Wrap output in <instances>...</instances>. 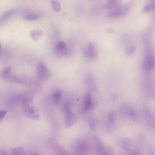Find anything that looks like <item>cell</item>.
Masks as SVG:
<instances>
[{"mask_svg": "<svg viewBox=\"0 0 155 155\" xmlns=\"http://www.w3.org/2000/svg\"><path fill=\"white\" fill-rule=\"evenodd\" d=\"M62 110L64 115L65 126L67 127H71L76 123L77 117L71 110L70 101H67L63 104Z\"/></svg>", "mask_w": 155, "mask_h": 155, "instance_id": "1", "label": "cell"}, {"mask_svg": "<svg viewBox=\"0 0 155 155\" xmlns=\"http://www.w3.org/2000/svg\"><path fill=\"white\" fill-rule=\"evenodd\" d=\"M32 100L25 98L21 103V108L24 115L27 117L34 120L39 119L40 115L36 108L31 104Z\"/></svg>", "mask_w": 155, "mask_h": 155, "instance_id": "2", "label": "cell"}, {"mask_svg": "<svg viewBox=\"0 0 155 155\" xmlns=\"http://www.w3.org/2000/svg\"><path fill=\"white\" fill-rule=\"evenodd\" d=\"M0 75L2 78L9 82L19 84L22 81L21 79L15 74L10 66H7L4 68Z\"/></svg>", "mask_w": 155, "mask_h": 155, "instance_id": "3", "label": "cell"}, {"mask_svg": "<svg viewBox=\"0 0 155 155\" xmlns=\"http://www.w3.org/2000/svg\"><path fill=\"white\" fill-rule=\"evenodd\" d=\"M81 50L84 57L89 60H94L97 56V48L91 42H88L85 46L82 47Z\"/></svg>", "mask_w": 155, "mask_h": 155, "instance_id": "4", "label": "cell"}, {"mask_svg": "<svg viewBox=\"0 0 155 155\" xmlns=\"http://www.w3.org/2000/svg\"><path fill=\"white\" fill-rule=\"evenodd\" d=\"M130 5L126 4L120 5L110 12L107 15L110 18H117L122 17L127 14L130 8Z\"/></svg>", "mask_w": 155, "mask_h": 155, "instance_id": "5", "label": "cell"}, {"mask_svg": "<svg viewBox=\"0 0 155 155\" xmlns=\"http://www.w3.org/2000/svg\"><path fill=\"white\" fill-rule=\"evenodd\" d=\"M89 149V146L85 141L79 140L74 146L73 154L74 155H87Z\"/></svg>", "mask_w": 155, "mask_h": 155, "instance_id": "6", "label": "cell"}, {"mask_svg": "<svg viewBox=\"0 0 155 155\" xmlns=\"http://www.w3.org/2000/svg\"><path fill=\"white\" fill-rule=\"evenodd\" d=\"M51 74L45 65L43 63H39L37 67L36 76L39 80L45 81L51 76Z\"/></svg>", "mask_w": 155, "mask_h": 155, "instance_id": "7", "label": "cell"}, {"mask_svg": "<svg viewBox=\"0 0 155 155\" xmlns=\"http://www.w3.org/2000/svg\"><path fill=\"white\" fill-rule=\"evenodd\" d=\"M155 59L154 54L150 50H148L146 52L144 58L143 66L144 69L147 71L152 70L154 67Z\"/></svg>", "mask_w": 155, "mask_h": 155, "instance_id": "8", "label": "cell"}, {"mask_svg": "<svg viewBox=\"0 0 155 155\" xmlns=\"http://www.w3.org/2000/svg\"><path fill=\"white\" fill-rule=\"evenodd\" d=\"M55 51L58 55L64 56L68 52V48L66 43L63 41H58L55 47Z\"/></svg>", "mask_w": 155, "mask_h": 155, "instance_id": "9", "label": "cell"}, {"mask_svg": "<svg viewBox=\"0 0 155 155\" xmlns=\"http://www.w3.org/2000/svg\"><path fill=\"white\" fill-rule=\"evenodd\" d=\"M82 103V109L84 111L88 110L92 105V96L90 92H87L85 94Z\"/></svg>", "mask_w": 155, "mask_h": 155, "instance_id": "10", "label": "cell"}, {"mask_svg": "<svg viewBox=\"0 0 155 155\" xmlns=\"http://www.w3.org/2000/svg\"><path fill=\"white\" fill-rule=\"evenodd\" d=\"M122 1L120 0H110L108 1L103 6L104 8L106 9L116 8L120 5Z\"/></svg>", "mask_w": 155, "mask_h": 155, "instance_id": "11", "label": "cell"}, {"mask_svg": "<svg viewBox=\"0 0 155 155\" xmlns=\"http://www.w3.org/2000/svg\"><path fill=\"white\" fill-rule=\"evenodd\" d=\"M62 97V92L61 90H58L53 93L52 95V101L54 104L58 105L60 104Z\"/></svg>", "mask_w": 155, "mask_h": 155, "instance_id": "12", "label": "cell"}, {"mask_svg": "<svg viewBox=\"0 0 155 155\" xmlns=\"http://www.w3.org/2000/svg\"><path fill=\"white\" fill-rule=\"evenodd\" d=\"M121 110L124 114L129 116L132 118H136L135 113L134 110L128 106H124L121 108Z\"/></svg>", "mask_w": 155, "mask_h": 155, "instance_id": "13", "label": "cell"}, {"mask_svg": "<svg viewBox=\"0 0 155 155\" xmlns=\"http://www.w3.org/2000/svg\"><path fill=\"white\" fill-rule=\"evenodd\" d=\"M54 151L56 155H70L64 148L58 145L54 146Z\"/></svg>", "mask_w": 155, "mask_h": 155, "instance_id": "14", "label": "cell"}, {"mask_svg": "<svg viewBox=\"0 0 155 155\" xmlns=\"http://www.w3.org/2000/svg\"><path fill=\"white\" fill-rule=\"evenodd\" d=\"M154 10H155V0L148 1L145 5L143 8V11L145 12Z\"/></svg>", "mask_w": 155, "mask_h": 155, "instance_id": "15", "label": "cell"}, {"mask_svg": "<svg viewBox=\"0 0 155 155\" xmlns=\"http://www.w3.org/2000/svg\"><path fill=\"white\" fill-rule=\"evenodd\" d=\"M43 31L41 30L34 29L31 31L30 35L35 41H37L42 35Z\"/></svg>", "mask_w": 155, "mask_h": 155, "instance_id": "16", "label": "cell"}, {"mask_svg": "<svg viewBox=\"0 0 155 155\" xmlns=\"http://www.w3.org/2000/svg\"><path fill=\"white\" fill-rule=\"evenodd\" d=\"M120 146L125 150L129 151L130 149V142L127 138L121 139L119 142Z\"/></svg>", "mask_w": 155, "mask_h": 155, "instance_id": "17", "label": "cell"}, {"mask_svg": "<svg viewBox=\"0 0 155 155\" xmlns=\"http://www.w3.org/2000/svg\"><path fill=\"white\" fill-rule=\"evenodd\" d=\"M40 15L38 14L33 12H28L25 14L24 18L28 20H38L40 18Z\"/></svg>", "mask_w": 155, "mask_h": 155, "instance_id": "18", "label": "cell"}, {"mask_svg": "<svg viewBox=\"0 0 155 155\" xmlns=\"http://www.w3.org/2000/svg\"><path fill=\"white\" fill-rule=\"evenodd\" d=\"M12 155H27L24 149L22 147L13 148L12 150Z\"/></svg>", "mask_w": 155, "mask_h": 155, "instance_id": "19", "label": "cell"}, {"mask_svg": "<svg viewBox=\"0 0 155 155\" xmlns=\"http://www.w3.org/2000/svg\"><path fill=\"white\" fill-rule=\"evenodd\" d=\"M14 12V10H10L5 12L0 17L1 22L9 18L13 14Z\"/></svg>", "mask_w": 155, "mask_h": 155, "instance_id": "20", "label": "cell"}, {"mask_svg": "<svg viewBox=\"0 0 155 155\" xmlns=\"http://www.w3.org/2000/svg\"><path fill=\"white\" fill-rule=\"evenodd\" d=\"M91 76H88L86 79V84L90 88L95 89L96 86L94 79Z\"/></svg>", "mask_w": 155, "mask_h": 155, "instance_id": "21", "label": "cell"}, {"mask_svg": "<svg viewBox=\"0 0 155 155\" xmlns=\"http://www.w3.org/2000/svg\"><path fill=\"white\" fill-rule=\"evenodd\" d=\"M51 5L53 8L56 12L59 11L61 8L60 3L55 0H52L51 2Z\"/></svg>", "mask_w": 155, "mask_h": 155, "instance_id": "22", "label": "cell"}, {"mask_svg": "<svg viewBox=\"0 0 155 155\" xmlns=\"http://www.w3.org/2000/svg\"><path fill=\"white\" fill-rule=\"evenodd\" d=\"M115 115L114 113L112 112L110 113L108 115L107 122L108 125H111L115 119Z\"/></svg>", "mask_w": 155, "mask_h": 155, "instance_id": "23", "label": "cell"}, {"mask_svg": "<svg viewBox=\"0 0 155 155\" xmlns=\"http://www.w3.org/2000/svg\"><path fill=\"white\" fill-rule=\"evenodd\" d=\"M136 47L133 45L128 47L126 49L125 53L126 55H131L134 53L136 50Z\"/></svg>", "mask_w": 155, "mask_h": 155, "instance_id": "24", "label": "cell"}, {"mask_svg": "<svg viewBox=\"0 0 155 155\" xmlns=\"http://www.w3.org/2000/svg\"><path fill=\"white\" fill-rule=\"evenodd\" d=\"M127 155H141L140 151L137 149L130 150Z\"/></svg>", "mask_w": 155, "mask_h": 155, "instance_id": "25", "label": "cell"}, {"mask_svg": "<svg viewBox=\"0 0 155 155\" xmlns=\"http://www.w3.org/2000/svg\"><path fill=\"white\" fill-rule=\"evenodd\" d=\"M7 113V111L5 110H0V121H1L5 117Z\"/></svg>", "mask_w": 155, "mask_h": 155, "instance_id": "26", "label": "cell"}, {"mask_svg": "<svg viewBox=\"0 0 155 155\" xmlns=\"http://www.w3.org/2000/svg\"><path fill=\"white\" fill-rule=\"evenodd\" d=\"M114 31V30H113L112 29H109L108 30V32H109L110 33H113V32Z\"/></svg>", "mask_w": 155, "mask_h": 155, "instance_id": "27", "label": "cell"}, {"mask_svg": "<svg viewBox=\"0 0 155 155\" xmlns=\"http://www.w3.org/2000/svg\"><path fill=\"white\" fill-rule=\"evenodd\" d=\"M1 155H10L9 154H8L4 152V153H2L1 154Z\"/></svg>", "mask_w": 155, "mask_h": 155, "instance_id": "28", "label": "cell"}, {"mask_svg": "<svg viewBox=\"0 0 155 155\" xmlns=\"http://www.w3.org/2000/svg\"><path fill=\"white\" fill-rule=\"evenodd\" d=\"M33 155H40L39 154H37V153H35L33 154Z\"/></svg>", "mask_w": 155, "mask_h": 155, "instance_id": "29", "label": "cell"}, {"mask_svg": "<svg viewBox=\"0 0 155 155\" xmlns=\"http://www.w3.org/2000/svg\"><path fill=\"white\" fill-rule=\"evenodd\" d=\"M32 155H33V154H32Z\"/></svg>", "mask_w": 155, "mask_h": 155, "instance_id": "30", "label": "cell"}]
</instances>
